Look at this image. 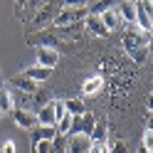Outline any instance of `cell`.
I'll return each instance as SVG.
<instances>
[{
	"instance_id": "cell-1",
	"label": "cell",
	"mask_w": 153,
	"mask_h": 153,
	"mask_svg": "<svg viewBox=\"0 0 153 153\" xmlns=\"http://www.w3.org/2000/svg\"><path fill=\"white\" fill-rule=\"evenodd\" d=\"M87 15H89L87 7H62V10L54 15L52 27L54 30H62V27H69V25H79V22H84Z\"/></svg>"
},
{
	"instance_id": "cell-2",
	"label": "cell",
	"mask_w": 153,
	"mask_h": 153,
	"mask_svg": "<svg viewBox=\"0 0 153 153\" xmlns=\"http://www.w3.org/2000/svg\"><path fill=\"white\" fill-rule=\"evenodd\" d=\"M62 10V0H50V3H45L40 7V13L35 15V20H32V27L35 30H42L45 25H52L54 20V15Z\"/></svg>"
},
{
	"instance_id": "cell-3",
	"label": "cell",
	"mask_w": 153,
	"mask_h": 153,
	"mask_svg": "<svg viewBox=\"0 0 153 153\" xmlns=\"http://www.w3.org/2000/svg\"><path fill=\"white\" fill-rule=\"evenodd\" d=\"M121 45L123 50H136V47H148L151 45V32H141L138 27H133V30H126L121 37Z\"/></svg>"
},
{
	"instance_id": "cell-4",
	"label": "cell",
	"mask_w": 153,
	"mask_h": 153,
	"mask_svg": "<svg viewBox=\"0 0 153 153\" xmlns=\"http://www.w3.org/2000/svg\"><path fill=\"white\" fill-rule=\"evenodd\" d=\"M27 45H32L35 50L37 47H47V50H59V37L54 32H47V30H40L27 37Z\"/></svg>"
},
{
	"instance_id": "cell-5",
	"label": "cell",
	"mask_w": 153,
	"mask_h": 153,
	"mask_svg": "<svg viewBox=\"0 0 153 153\" xmlns=\"http://www.w3.org/2000/svg\"><path fill=\"white\" fill-rule=\"evenodd\" d=\"M35 59L45 69H54L59 64V50H47V47H37L35 50Z\"/></svg>"
},
{
	"instance_id": "cell-6",
	"label": "cell",
	"mask_w": 153,
	"mask_h": 153,
	"mask_svg": "<svg viewBox=\"0 0 153 153\" xmlns=\"http://www.w3.org/2000/svg\"><path fill=\"white\" fill-rule=\"evenodd\" d=\"M13 121H15V126H20L22 131H32L37 126V119H35V111L30 109H13Z\"/></svg>"
},
{
	"instance_id": "cell-7",
	"label": "cell",
	"mask_w": 153,
	"mask_h": 153,
	"mask_svg": "<svg viewBox=\"0 0 153 153\" xmlns=\"http://www.w3.org/2000/svg\"><path fill=\"white\" fill-rule=\"evenodd\" d=\"M91 141L87 133H69L67 136V153H89Z\"/></svg>"
},
{
	"instance_id": "cell-8",
	"label": "cell",
	"mask_w": 153,
	"mask_h": 153,
	"mask_svg": "<svg viewBox=\"0 0 153 153\" xmlns=\"http://www.w3.org/2000/svg\"><path fill=\"white\" fill-rule=\"evenodd\" d=\"M104 84H106V79H104V74H91L84 79L82 84V91L87 94V97H97V94L104 91Z\"/></svg>"
},
{
	"instance_id": "cell-9",
	"label": "cell",
	"mask_w": 153,
	"mask_h": 153,
	"mask_svg": "<svg viewBox=\"0 0 153 153\" xmlns=\"http://www.w3.org/2000/svg\"><path fill=\"white\" fill-rule=\"evenodd\" d=\"M22 74H25L30 82L42 84V82H47V79L52 76V69H45V67H40V64H32V67H27V69H22Z\"/></svg>"
},
{
	"instance_id": "cell-10",
	"label": "cell",
	"mask_w": 153,
	"mask_h": 153,
	"mask_svg": "<svg viewBox=\"0 0 153 153\" xmlns=\"http://www.w3.org/2000/svg\"><path fill=\"white\" fill-rule=\"evenodd\" d=\"M99 20H101V25L106 27L109 32H114V30H119V27L123 25V22H121V15H119V10H116V7H111V10H106V13H101V15H99Z\"/></svg>"
},
{
	"instance_id": "cell-11",
	"label": "cell",
	"mask_w": 153,
	"mask_h": 153,
	"mask_svg": "<svg viewBox=\"0 0 153 153\" xmlns=\"http://www.w3.org/2000/svg\"><path fill=\"white\" fill-rule=\"evenodd\" d=\"M84 27H87V30H89L91 35H97V37H101V40H104V37H109V35H111V32L106 30V27L101 25V20H99V15H87V17H84Z\"/></svg>"
},
{
	"instance_id": "cell-12",
	"label": "cell",
	"mask_w": 153,
	"mask_h": 153,
	"mask_svg": "<svg viewBox=\"0 0 153 153\" xmlns=\"http://www.w3.org/2000/svg\"><path fill=\"white\" fill-rule=\"evenodd\" d=\"M35 119H37V126H54L57 119H54V111L50 104H45V106L35 109Z\"/></svg>"
},
{
	"instance_id": "cell-13",
	"label": "cell",
	"mask_w": 153,
	"mask_h": 153,
	"mask_svg": "<svg viewBox=\"0 0 153 153\" xmlns=\"http://www.w3.org/2000/svg\"><path fill=\"white\" fill-rule=\"evenodd\" d=\"M57 138V131H54V126H35L32 131H30V141L35 143V141H54Z\"/></svg>"
},
{
	"instance_id": "cell-14",
	"label": "cell",
	"mask_w": 153,
	"mask_h": 153,
	"mask_svg": "<svg viewBox=\"0 0 153 153\" xmlns=\"http://www.w3.org/2000/svg\"><path fill=\"white\" fill-rule=\"evenodd\" d=\"M10 87L20 89V91H25V94H35V91H37V84L30 82L22 72H20V74H15V76H10Z\"/></svg>"
},
{
	"instance_id": "cell-15",
	"label": "cell",
	"mask_w": 153,
	"mask_h": 153,
	"mask_svg": "<svg viewBox=\"0 0 153 153\" xmlns=\"http://www.w3.org/2000/svg\"><path fill=\"white\" fill-rule=\"evenodd\" d=\"M116 10L121 15V22H133L136 20V5H133V0H119Z\"/></svg>"
},
{
	"instance_id": "cell-16",
	"label": "cell",
	"mask_w": 153,
	"mask_h": 153,
	"mask_svg": "<svg viewBox=\"0 0 153 153\" xmlns=\"http://www.w3.org/2000/svg\"><path fill=\"white\" fill-rule=\"evenodd\" d=\"M116 5H119V0H91L87 5V10H89V15H101V13H106Z\"/></svg>"
},
{
	"instance_id": "cell-17",
	"label": "cell",
	"mask_w": 153,
	"mask_h": 153,
	"mask_svg": "<svg viewBox=\"0 0 153 153\" xmlns=\"http://www.w3.org/2000/svg\"><path fill=\"white\" fill-rule=\"evenodd\" d=\"M13 109H15L13 91L7 89V84H3V87H0V111H3V114H7V111H10V114H13Z\"/></svg>"
},
{
	"instance_id": "cell-18",
	"label": "cell",
	"mask_w": 153,
	"mask_h": 153,
	"mask_svg": "<svg viewBox=\"0 0 153 153\" xmlns=\"http://www.w3.org/2000/svg\"><path fill=\"white\" fill-rule=\"evenodd\" d=\"M64 109L72 114V116H84L89 109L87 104H84V99H64Z\"/></svg>"
},
{
	"instance_id": "cell-19",
	"label": "cell",
	"mask_w": 153,
	"mask_h": 153,
	"mask_svg": "<svg viewBox=\"0 0 153 153\" xmlns=\"http://www.w3.org/2000/svg\"><path fill=\"white\" fill-rule=\"evenodd\" d=\"M89 141H91V143H104V141H109V131H106V123H99V121H97L94 131L89 133Z\"/></svg>"
},
{
	"instance_id": "cell-20",
	"label": "cell",
	"mask_w": 153,
	"mask_h": 153,
	"mask_svg": "<svg viewBox=\"0 0 153 153\" xmlns=\"http://www.w3.org/2000/svg\"><path fill=\"white\" fill-rule=\"evenodd\" d=\"M79 123H82V133H87V136H89V133L94 131V126H97V116H94L91 111H87L84 116H79Z\"/></svg>"
},
{
	"instance_id": "cell-21",
	"label": "cell",
	"mask_w": 153,
	"mask_h": 153,
	"mask_svg": "<svg viewBox=\"0 0 153 153\" xmlns=\"http://www.w3.org/2000/svg\"><path fill=\"white\" fill-rule=\"evenodd\" d=\"M126 54H128L136 64H146V59H148V47H136V50H128Z\"/></svg>"
},
{
	"instance_id": "cell-22",
	"label": "cell",
	"mask_w": 153,
	"mask_h": 153,
	"mask_svg": "<svg viewBox=\"0 0 153 153\" xmlns=\"http://www.w3.org/2000/svg\"><path fill=\"white\" fill-rule=\"evenodd\" d=\"M50 106H52V111H54V119H57V121H59L64 114H67V109H64V99H52Z\"/></svg>"
},
{
	"instance_id": "cell-23",
	"label": "cell",
	"mask_w": 153,
	"mask_h": 153,
	"mask_svg": "<svg viewBox=\"0 0 153 153\" xmlns=\"http://www.w3.org/2000/svg\"><path fill=\"white\" fill-rule=\"evenodd\" d=\"M141 146L146 148V151H153V128L146 126L143 128V136H141Z\"/></svg>"
},
{
	"instance_id": "cell-24",
	"label": "cell",
	"mask_w": 153,
	"mask_h": 153,
	"mask_svg": "<svg viewBox=\"0 0 153 153\" xmlns=\"http://www.w3.org/2000/svg\"><path fill=\"white\" fill-rule=\"evenodd\" d=\"M0 153H17V146H15V141L13 138H7L0 143Z\"/></svg>"
},
{
	"instance_id": "cell-25",
	"label": "cell",
	"mask_w": 153,
	"mask_h": 153,
	"mask_svg": "<svg viewBox=\"0 0 153 153\" xmlns=\"http://www.w3.org/2000/svg\"><path fill=\"white\" fill-rule=\"evenodd\" d=\"M109 143H111V141H104V143H91V146H89V153H109Z\"/></svg>"
},
{
	"instance_id": "cell-26",
	"label": "cell",
	"mask_w": 153,
	"mask_h": 153,
	"mask_svg": "<svg viewBox=\"0 0 153 153\" xmlns=\"http://www.w3.org/2000/svg\"><path fill=\"white\" fill-rule=\"evenodd\" d=\"M91 0H62V7H87Z\"/></svg>"
},
{
	"instance_id": "cell-27",
	"label": "cell",
	"mask_w": 153,
	"mask_h": 153,
	"mask_svg": "<svg viewBox=\"0 0 153 153\" xmlns=\"http://www.w3.org/2000/svg\"><path fill=\"white\" fill-rule=\"evenodd\" d=\"M109 153H128V151H126V143H123V141L109 143Z\"/></svg>"
},
{
	"instance_id": "cell-28",
	"label": "cell",
	"mask_w": 153,
	"mask_h": 153,
	"mask_svg": "<svg viewBox=\"0 0 153 153\" xmlns=\"http://www.w3.org/2000/svg\"><path fill=\"white\" fill-rule=\"evenodd\" d=\"M45 3H50V0H27V7H37V10H40Z\"/></svg>"
},
{
	"instance_id": "cell-29",
	"label": "cell",
	"mask_w": 153,
	"mask_h": 153,
	"mask_svg": "<svg viewBox=\"0 0 153 153\" xmlns=\"http://www.w3.org/2000/svg\"><path fill=\"white\" fill-rule=\"evenodd\" d=\"M25 5H27V0H15V10H22Z\"/></svg>"
},
{
	"instance_id": "cell-30",
	"label": "cell",
	"mask_w": 153,
	"mask_h": 153,
	"mask_svg": "<svg viewBox=\"0 0 153 153\" xmlns=\"http://www.w3.org/2000/svg\"><path fill=\"white\" fill-rule=\"evenodd\" d=\"M138 153H151V151H146V148H143V146H141V148H138Z\"/></svg>"
},
{
	"instance_id": "cell-31",
	"label": "cell",
	"mask_w": 153,
	"mask_h": 153,
	"mask_svg": "<svg viewBox=\"0 0 153 153\" xmlns=\"http://www.w3.org/2000/svg\"><path fill=\"white\" fill-rule=\"evenodd\" d=\"M0 87H3V82H0Z\"/></svg>"
}]
</instances>
